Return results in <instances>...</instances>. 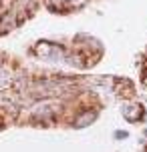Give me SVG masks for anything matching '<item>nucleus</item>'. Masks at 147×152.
<instances>
[{"label":"nucleus","mask_w":147,"mask_h":152,"mask_svg":"<svg viewBox=\"0 0 147 152\" xmlns=\"http://www.w3.org/2000/svg\"><path fill=\"white\" fill-rule=\"evenodd\" d=\"M10 84H12V72L4 66H0V92L6 90Z\"/></svg>","instance_id":"f257e3e1"},{"label":"nucleus","mask_w":147,"mask_h":152,"mask_svg":"<svg viewBox=\"0 0 147 152\" xmlns=\"http://www.w3.org/2000/svg\"><path fill=\"white\" fill-rule=\"evenodd\" d=\"M0 128H2V124H0Z\"/></svg>","instance_id":"f03ea898"}]
</instances>
